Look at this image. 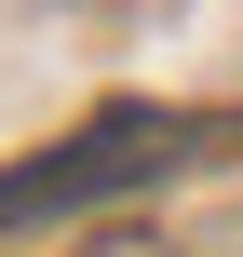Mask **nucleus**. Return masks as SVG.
Returning a JSON list of instances; mask_svg holds the SVG:
<instances>
[{
	"label": "nucleus",
	"mask_w": 243,
	"mask_h": 257,
	"mask_svg": "<svg viewBox=\"0 0 243 257\" xmlns=\"http://www.w3.org/2000/svg\"><path fill=\"white\" fill-rule=\"evenodd\" d=\"M176 136H189V122H162V108H122V122L68 136L54 163L0 176V230H14V217H54V203H95V190H135V176H162V163H176Z\"/></svg>",
	"instance_id": "f257e3e1"
}]
</instances>
